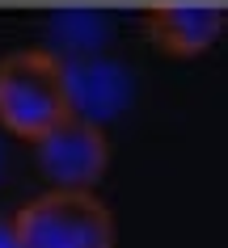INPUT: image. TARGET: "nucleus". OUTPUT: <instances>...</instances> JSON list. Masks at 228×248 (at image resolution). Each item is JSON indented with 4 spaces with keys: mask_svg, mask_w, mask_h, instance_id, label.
I'll return each mask as SVG.
<instances>
[{
    "mask_svg": "<svg viewBox=\"0 0 228 248\" xmlns=\"http://www.w3.org/2000/svg\"><path fill=\"white\" fill-rule=\"evenodd\" d=\"M21 248H114L119 227L97 194L85 189H47L13 215Z\"/></svg>",
    "mask_w": 228,
    "mask_h": 248,
    "instance_id": "f03ea898",
    "label": "nucleus"
},
{
    "mask_svg": "<svg viewBox=\"0 0 228 248\" xmlns=\"http://www.w3.org/2000/svg\"><path fill=\"white\" fill-rule=\"evenodd\" d=\"M0 248H21L17 227H13V215H0Z\"/></svg>",
    "mask_w": 228,
    "mask_h": 248,
    "instance_id": "423d86ee",
    "label": "nucleus"
},
{
    "mask_svg": "<svg viewBox=\"0 0 228 248\" xmlns=\"http://www.w3.org/2000/svg\"><path fill=\"white\" fill-rule=\"evenodd\" d=\"M64 114H72L68 63L55 51L21 46L0 59V131L34 143Z\"/></svg>",
    "mask_w": 228,
    "mask_h": 248,
    "instance_id": "f257e3e1",
    "label": "nucleus"
},
{
    "mask_svg": "<svg viewBox=\"0 0 228 248\" xmlns=\"http://www.w3.org/2000/svg\"><path fill=\"white\" fill-rule=\"evenodd\" d=\"M68 97H72V114L102 122L106 114H114L127 97L119 67L110 63H85V67H68Z\"/></svg>",
    "mask_w": 228,
    "mask_h": 248,
    "instance_id": "39448f33",
    "label": "nucleus"
},
{
    "mask_svg": "<svg viewBox=\"0 0 228 248\" xmlns=\"http://www.w3.org/2000/svg\"><path fill=\"white\" fill-rule=\"evenodd\" d=\"M228 26V13L220 4L203 0H157L144 13V34L169 59H194L211 51Z\"/></svg>",
    "mask_w": 228,
    "mask_h": 248,
    "instance_id": "20e7f679",
    "label": "nucleus"
},
{
    "mask_svg": "<svg viewBox=\"0 0 228 248\" xmlns=\"http://www.w3.org/2000/svg\"><path fill=\"white\" fill-rule=\"evenodd\" d=\"M34 164L47 177L51 189H85L93 194V185L110 169V139L106 126L81 114H64L55 126L34 139Z\"/></svg>",
    "mask_w": 228,
    "mask_h": 248,
    "instance_id": "7ed1b4c3",
    "label": "nucleus"
}]
</instances>
